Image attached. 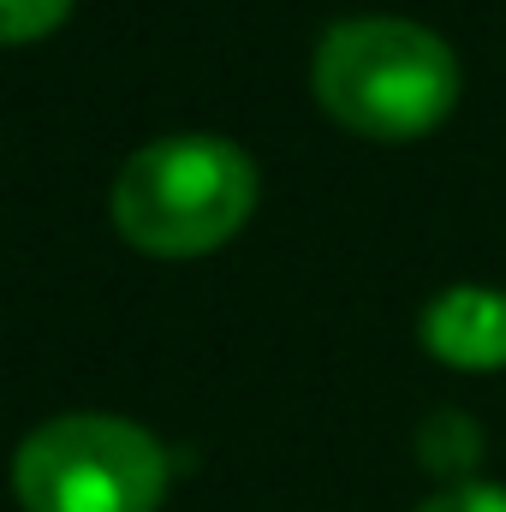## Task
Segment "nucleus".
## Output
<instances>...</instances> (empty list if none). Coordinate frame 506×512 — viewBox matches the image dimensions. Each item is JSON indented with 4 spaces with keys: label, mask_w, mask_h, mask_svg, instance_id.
<instances>
[{
    "label": "nucleus",
    "mask_w": 506,
    "mask_h": 512,
    "mask_svg": "<svg viewBox=\"0 0 506 512\" xmlns=\"http://www.w3.org/2000/svg\"><path fill=\"white\" fill-rule=\"evenodd\" d=\"M256 161L215 131L155 137L114 173L108 221L131 251L161 262H191L233 245L256 215Z\"/></svg>",
    "instance_id": "f257e3e1"
},
{
    "label": "nucleus",
    "mask_w": 506,
    "mask_h": 512,
    "mask_svg": "<svg viewBox=\"0 0 506 512\" xmlns=\"http://www.w3.org/2000/svg\"><path fill=\"white\" fill-rule=\"evenodd\" d=\"M322 114L370 143H417L459 108V54L417 18H340L310 60Z\"/></svg>",
    "instance_id": "f03ea898"
},
{
    "label": "nucleus",
    "mask_w": 506,
    "mask_h": 512,
    "mask_svg": "<svg viewBox=\"0 0 506 512\" xmlns=\"http://www.w3.org/2000/svg\"><path fill=\"white\" fill-rule=\"evenodd\" d=\"M167 483V447L114 411L48 417L12 453V495L24 512H161Z\"/></svg>",
    "instance_id": "7ed1b4c3"
},
{
    "label": "nucleus",
    "mask_w": 506,
    "mask_h": 512,
    "mask_svg": "<svg viewBox=\"0 0 506 512\" xmlns=\"http://www.w3.org/2000/svg\"><path fill=\"white\" fill-rule=\"evenodd\" d=\"M417 340L447 370H471V376L506 370V292H495V286L435 292L417 322Z\"/></svg>",
    "instance_id": "20e7f679"
},
{
    "label": "nucleus",
    "mask_w": 506,
    "mask_h": 512,
    "mask_svg": "<svg viewBox=\"0 0 506 512\" xmlns=\"http://www.w3.org/2000/svg\"><path fill=\"white\" fill-rule=\"evenodd\" d=\"M417 459H423V471H435L447 483H471V471L483 459V429L465 411H435L417 429Z\"/></svg>",
    "instance_id": "39448f33"
},
{
    "label": "nucleus",
    "mask_w": 506,
    "mask_h": 512,
    "mask_svg": "<svg viewBox=\"0 0 506 512\" xmlns=\"http://www.w3.org/2000/svg\"><path fill=\"white\" fill-rule=\"evenodd\" d=\"M72 18V0H0V48H24L54 36Z\"/></svg>",
    "instance_id": "423d86ee"
},
{
    "label": "nucleus",
    "mask_w": 506,
    "mask_h": 512,
    "mask_svg": "<svg viewBox=\"0 0 506 512\" xmlns=\"http://www.w3.org/2000/svg\"><path fill=\"white\" fill-rule=\"evenodd\" d=\"M417 512H506V489L501 483H447Z\"/></svg>",
    "instance_id": "0eeeda50"
}]
</instances>
